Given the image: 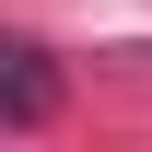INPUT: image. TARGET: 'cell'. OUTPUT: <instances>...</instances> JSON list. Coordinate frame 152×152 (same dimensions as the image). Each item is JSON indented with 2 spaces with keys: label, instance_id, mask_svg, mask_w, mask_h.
Segmentation results:
<instances>
[{
  "label": "cell",
  "instance_id": "6da1fadb",
  "mask_svg": "<svg viewBox=\"0 0 152 152\" xmlns=\"http://www.w3.org/2000/svg\"><path fill=\"white\" fill-rule=\"evenodd\" d=\"M47 105H58V70H47V47H12V70H0V129H35Z\"/></svg>",
  "mask_w": 152,
  "mask_h": 152
}]
</instances>
